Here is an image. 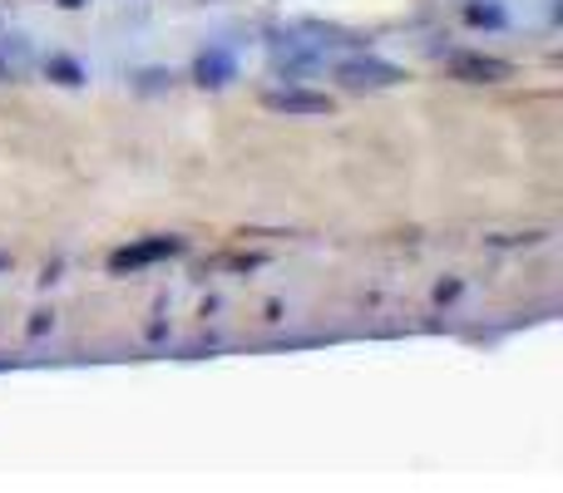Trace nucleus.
I'll return each instance as SVG.
<instances>
[{
  "label": "nucleus",
  "instance_id": "20e7f679",
  "mask_svg": "<svg viewBox=\"0 0 563 493\" xmlns=\"http://www.w3.org/2000/svg\"><path fill=\"white\" fill-rule=\"evenodd\" d=\"M263 109L287 114V119H321V114H331V94H317L307 85H282L273 94H263Z\"/></svg>",
  "mask_w": 563,
  "mask_h": 493
},
{
  "label": "nucleus",
  "instance_id": "0eeeda50",
  "mask_svg": "<svg viewBox=\"0 0 563 493\" xmlns=\"http://www.w3.org/2000/svg\"><path fill=\"white\" fill-rule=\"evenodd\" d=\"M465 20H470L475 30H505V25H509V15L495 5V0H470V5H465Z\"/></svg>",
  "mask_w": 563,
  "mask_h": 493
},
{
  "label": "nucleus",
  "instance_id": "9b49d317",
  "mask_svg": "<svg viewBox=\"0 0 563 493\" xmlns=\"http://www.w3.org/2000/svg\"><path fill=\"white\" fill-rule=\"evenodd\" d=\"M55 5H65V10H79V5H89V0H55Z\"/></svg>",
  "mask_w": 563,
  "mask_h": 493
},
{
  "label": "nucleus",
  "instance_id": "39448f33",
  "mask_svg": "<svg viewBox=\"0 0 563 493\" xmlns=\"http://www.w3.org/2000/svg\"><path fill=\"white\" fill-rule=\"evenodd\" d=\"M233 75H238V59H233V49H223V45L203 49V55L194 59V79L203 89H223Z\"/></svg>",
  "mask_w": 563,
  "mask_h": 493
},
{
  "label": "nucleus",
  "instance_id": "f8f14e48",
  "mask_svg": "<svg viewBox=\"0 0 563 493\" xmlns=\"http://www.w3.org/2000/svg\"><path fill=\"white\" fill-rule=\"evenodd\" d=\"M10 267V251H0V271H5Z\"/></svg>",
  "mask_w": 563,
  "mask_h": 493
},
{
  "label": "nucleus",
  "instance_id": "423d86ee",
  "mask_svg": "<svg viewBox=\"0 0 563 493\" xmlns=\"http://www.w3.org/2000/svg\"><path fill=\"white\" fill-rule=\"evenodd\" d=\"M45 75H49V85H59V89H79L85 85V65L79 59H69V55H49L45 59Z\"/></svg>",
  "mask_w": 563,
  "mask_h": 493
},
{
  "label": "nucleus",
  "instance_id": "7ed1b4c3",
  "mask_svg": "<svg viewBox=\"0 0 563 493\" xmlns=\"http://www.w3.org/2000/svg\"><path fill=\"white\" fill-rule=\"evenodd\" d=\"M509 75H515V65L499 55H479V49L450 55V79H460V85H505Z\"/></svg>",
  "mask_w": 563,
  "mask_h": 493
},
{
  "label": "nucleus",
  "instance_id": "6e6552de",
  "mask_svg": "<svg viewBox=\"0 0 563 493\" xmlns=\"http://www.w3.org/2000/svg\"><path fill=\"white\" fill-rule=\"evenodd\" d=\"M174 69H139V75H129V89L134 94H164V89H174Z\"/></svg>",
  "mask_w": 563,
  "mask_h": 493
},
{
  "label": "nucleus",
  "instance_id": "f257e3e1",
  "mask_svg": "<svg viewBox=\"0 0 563 493\" xmlns=\"http://www.w3.org/2000/svg\"><path fill=\"white\" fill-rule=\"evenodd\" d=\"M331 79H336L341 89H351V94H376V89H396L400 79H406V69L380 55H346L331 65Z\"/></svg>",
  "mask_w": 563,
  "mask_h": 493
},
{
  "label": "nucleus",
  "instance_id": "f03ea898",
  "mask_svg": "<svg viewBox=\"0 0 563 493\" xmlns=\"http://www.w3.org/2000/svg\"><path fill=\"white\" fill-rule=\"evenodd\" d=\"M188 243L184 237H139V243H129V247H119V251H109V271L114 277H139V271H148V267H158V261H168V257H184Z\"/></svg>",
  "mask_w": 563,
  "mask_h": 493
},
{
  "label": "nucleus",
  "instance_id": "9d476101",
  "mask_svg": "<svg viewBox=\"0 0 563 493\" xmlns=\"http://www.w3.org/2000/svg\"><path fill=\"white\" fill-rule=\"evenodd\" d=\"M49 326H55V316H49V311H40V316L35 321H30V336H45V330Z\"/></svg>",
  "mask_w": 563,
  "mask_h": 493
},
{
  "label": "nucleus",
  "instance_id": "1a4fd4ad",
  "mask_svg": "<svg viewBox=\"0 0 563 493\" xmlns=\"http://www.w3.org/2000/svg\"><path fill=\"white\" fill-rule=\"evenodd\" d=\"M460 291H465V281H460V277L440 281V287H435V306H450V301H455V296H460Z\"/></svg>",
  "mask_w": 563,
  "mask_h": 493
}]
</instances>
